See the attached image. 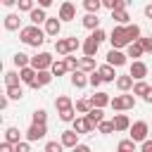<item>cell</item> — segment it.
Instances as JSON below:
<instances>
[{"instance_id":"obj_1","label":"cell","mask_w":152,"mask_h":152,"mask_svg":"<svg viewBox=\"0 0 152 152\" xmlns=\"http://www.w3.org/2000/svg\"><path fill=\"white\" fill-rule=\"evenodd\" d=\"M45 31L38 28V24H28V26H21L19 28V40L26 43V45H33V48H40L45 43Z\"/></svg>"},{"instance_id":"obj_2","label":"cell","mask_w":152,"mask_h":152,"mask_svg":"<svg viewBox=\"0 0 152 152\" xmlns=\"http://www.w3.org/2000/svg\"><path fill=\"white\" fill-rule=\"evenodd\" d=\"M109 107H112L114 112H128V109L135 107V95L128 93V90H126L124 95H114L112 102H109Z\"/></svg>"},{"instance_id":"obj_3","label":"cell","mask_w":152,"mask_h":152,"mask_svg":"<svg viewBox=\"0 0 152 152\" xmlns=\"http://www.w3.org/2000/svg\"><path fill=\"white\" fill-rule=\"evenodd\" d=\"M109 43H112V48H126L128 43H133V40L128 38L126 24H116V26L112 28V33H109Z\"/></svg>"},{"instance_id":"obj_4","label":"cell","mask_w":152,"mask_h":152,"mask_svg":"<svg viewBox=\"0 0 152 152\" xmlns=\"http://www.w3.org/2000/svg\"><path fill=\"white\" fill-rule=\"evenodd\" d=\"M48 135V124H40V121H31L28 131H26V140L36 142V140H43Z\"/></svg>"},{"instance_id":"obj_5","label":"cell","mask_w":152,"mask_h":152,"mask_svg":"<svg viewBox=\"0 0 152 152\" xmlns=\"http://www.w3.org/2000/svg\"><path fill=\"white\" fill-rule=\"evenodd\" d=\"M128 133H131V138H133L135 142H142V140L150 135V124H147V121H135V124H131Z\"/></svg>"},{"instance_id":"obj_6","label":"cell","mask_w":152,"mask_h":152,"mask_svg":"<svg viewBox=\"0 0 152 152\" xmlns=\"http://www.w3.org/2000/svg\"><path fill=\"white\" fill-rule=\"evenodd\" d=\"M59 19H62V21H74V19H76V5H74L71 0H64V2L59 5Z\"/></svg>"},{"instance_id":"obj_7","label":"cell","mask_w":152,"mask_h":152,"mask_svg":"<svg viewBox=\"0 0 152 152\" xmlns=\"http://www.w3.org/2000/svg\"><path fill=\"white\" fill-rule=\"evenodd\" d=\"M52 62H55V59H52V55H50V52H38V55H33V57H31V64H33L36 69H50V66H52Z\"/></svg>"},{"instance_id":"obj_8","label":"cell","mask_w":152,"mask_h":152,"mask_svg":"<svg viewBox=\"0 0 152 152\" xmlns=\"http://www.w3.org/2000/svg\"><path fill=\"white\" fill-rule=\"evenodd\" d=\"M59 31H62V19H59V17H48V19H45V33H48L50 38H57Z\"/></svg>"},{"instance_id":"obj_9","label":"cell","mask_w":152,"mask_h":152,"mask_svg":"<svg viewBox=\"0 0 152 152\" xmlns=\"http://www.w3.org/2000/svg\"><path fill=\"white\" fill-rule=\"evenodd\" d=\"M52 78H55V74H52L50 69H38V76H36V81L31 83V88H33V90H38V88L48 86V83H50Z\"/></svg>"},{"instance_id":"obj_10","label":"cell","mask_w":152,"mask_h":152,"mask_svg":"<svg viewBox=\"0 0 152 152\" xmlns=\"http://www.w3.org/2000/svg\"><path fill=\"white\" fill-rule=\"evenodd\" d=\"M78 135H81V133H78L76 128H69V131H62V138H59V140H62V145H64V147L74 150V147L78 145Z\"/></svg>"},{"instance_id":"obj_11","label":"cell","mask_w":152,"mask_h":152,"mask_svg":"<svg viewBox=\"0 0 152 152\" xmlns=\"http://www.w3.org/2000/svg\"><path fill=\"white\" fill-rule=\"evenodd\" d=\"M126 57H128V55H124L121 48H112V50L107 52V62L114 64V66H124V64H126Z\"/></svg>"},{"instance_id":"obj_12","label":"cell","mask_w":152,"mask_h":152,"mask_svg":"<svg viewBox=\"0 0 152 152\" xmlns=\"http://www.w3.org/2000/svg\"><path fill=\"white\" fill-rule=\"evenodd\" d=\"M128 74H131L135 81H140V78H145V76H147V64H145V62H140V59H133V64H131Z\"/></svg>"},{"instance_id":"obj_13","label":"cell","mask_w":152,"mask_h":152,"mask_svg":"<svg viewBox=\"0 0 152 152\" xmlns=\"http://www.w3.org/2000/svg\"><path fill=\"white\" fill-rule=\"evenodd\" d=\"M71 86H74V88H86V86H90V81H88V71H83V69L71 71Z\"/></svg>"},{"instance_id":"obj_14","label":"cell","mask_w":152,"mask_h":152,"mask_svg":"<svg viewBox=\"0 0 152 152\" xmlns=\"http://www.w3.org/2000/svg\"><path fill=\"white\" fill-rule=\"evenodd\" d=\"M81 50H83V55H90V57H95V55H97V50H100V40H95L93 36H88V38L83 40Z\"/></svg>"},{"instance_id":"obj_15","label":"cell","mask_w":152,"mask_h":152,"mask_svg":"<svg viewBox=\"0 0 152 152\" xmlns=\"http://www.w3.org/2000/svg\"><path fill=\"white\" fill-rule=\"evenodd\" d=\"M114 69H116V66L109 64V62L102 64V66H97V71H100V76L104 78V83H114V81H116V71H114Z\"/></svg>"},{"instance_id":"obj_16","label":"cell","mask_w":152,"mask_h":152,"mask_svg":"<svg viewBox=\"0 0 152 152\" xmlns=\"http://www.w3.org/2000/svg\"><path fill=\"white\" fill-rule=\"evenodd\" d=\"M19 74H21V81H24L26 86H31V83L36 81V76H38V69H36L33 64H26V66L19 69Z\"/></svg>"},{"instance_id":"obj_17","label":"cell","mask_w":152,"mask_h":152,"mask_svg":"<svg viewBox=\"0 0 152 152\" xmlns=\"http://www.w3.org/2000/svg\"><path fill=\"white\" fill-rule=\"evenodd\" d=\"M71 124H74V128H76L81 135H83V133H93V128H95V126L88 121V116H76Z\"/></svg>"},{"instance_id":"obj_18","label":"cell","mask_w":152,"mask_h":152,"mask_svg":"<svg viewBox=\"0 0 152 152\" xmlns=\"http://www.w3.org/2000/svg\"><path fill=\"white\" fill-rule=\"evenodd\" d=\"M133 76L131 74H121V76H116V88L121 90V93H126V90H133Z\"/></svg>"},{"instance_id":"obj_19","label":"cell","mask_w":152,"mask_h":152,"mask_svg":"<svg viewBox=\"0 0 152 152\" xmlns=\"http://www.w3.org/2000/svg\"><path fill=\"white\" fill-rule=\"evenodd\" d=\"M28 19H31V24H45V19H48V14H45V7H33L31 12H28Z\"/></svg>"},{"instance_id":"obj_20","label":"cell","mask_w":152,"mask_h":152,"mask_svg":"<svg viewBox=\"0 0 152 152\" xmlns=\"http://www.w3.org/2000/svg\"><path fill=\"white\" fill-rule=\"evenodd\" d=\"M81 24H83L88 31H95V28H100V19H97V12H88V14L81 19Z\"/></svg>"},{"instance_id":"obj_21","label":"cell","mask_w":152,"mask_h":152,"mask_svg":"<svg viewBox=\"0 0 152 152\" xmlns=\"http://www.w3.org/2000/svg\"><path fill=\"white\" fill-rule=\"evenodd\" d=\"M112 121H114V128H116L119 133H124V131H128V128H131V119H128L126 114H114V119H112Z\"/></svg>"},{"instance_id":"obj_22","label":"cell","mask_w":152,"mask_h":152,"mask_svg":"<svg viewBox=\"0 0 152 152\" xmlns=\"http://www.w3.org/2000/svg\"><path fill=\"white\" fill-rule=\"evenodd\" d=\"M90 100H93V107H107L112 102L109 93H102V90H97L95 95H90Z\"/></svg>"},{"instance_id":"obj_23","label":"cell","mask_w":152,"mask_h":152,"mask_svg":"<svg viewBox=\"0 0 152 152\" xmlns=\"http://www.w3.org/2000/svg\"><path fill=\"white\" fill-rule=\"evenodd\" d=\"M5 28H7V31H19V28H21V19H19V14H14V12L7 14V17H5Z\"/></svg>"},{"instance_id":"obj_24","label":"cell","mask_w":152,"mask_h":152,"mask_svg":"<svg viewBox=\"0 0 152 152\" xmlns=\"http://www.w3.org/2000/svg\"><path fill=\"white\" fill-rule=\"evenodd\" d=\"M55 52L62 55V57L69 55V52H71V43H69V38H57V40H55Z\"/></svg>"},{"instance_id":"obj_25","label":"cell","mask_w":152,"mask_h":152,"mask_svg":"<svg viewBox=\"0 0 152 152\" xmlns=\"http://www.w3.org/2000/svg\"><path fill=\"white\" fill-rule=\"evenodd\" d=\"M86 116H88V121H90V124L97 128V124L104 119V112H102V107H90V112H88Z\"/></svg>"},{"instance_id":"obj_26","label":"cell","mask_w":152,"mask_h":152,"mask_svg":"<svg viewBox=\"0 0 152 152\" xmlns=\"http://www.w3.org/2000/svg\"><path fill=\"white\" fill-rule=\"evenodd\" d=\"M126 50H128V57H133V59H138V57H142V55H145V50H142L140 40H133V43H128V45H126Z\"/></svg>"},{"instance_id":"obj_27","label":"cell","mask_w":152,"mask_h":152,"mask_svg":"<svg viewBox=\"0 0 152 152\" xmlns=\"http://www.w3.org/2000/svg\"><path fill=\"white\" fill-rule=\"evenodd\" d=\"M55 107H57V112H64V109H71L74 102H71L69 95H57V97H55Z\"/></svg>"},{"instance_id":"obj_28","label":"cell","mask_w":152,"mask_h":152,"mask_svg":"<svg viewBox=\"0 0 152 152\" xmlns=\"http://www.w3.org/2000/svg\"><path fill=\"white\" fill-rule=\"evenodd\" d=\"M50 71H52L55 76H64V74L69 71V66H66V59H55V62H52V66H50Z\"/></svg>"},{"instance_id":"obj_29","label":"cell","mask_w":152,"mask_h":152,"mask_svg":"<svg viewBox=\"0 0 152 152\" xmlns=\"http://www.w3.org/2000/svg\"><path fill=\"white\" fill-rule=\"evenodd\" d=\"M102 7H107L109 12L112 10H126L128 7V0H102Z\"/></svg>"},{"instance_id":"obj_30","label":"cell","mask_w":152,"mask_h":152,"mask_svg":"<svg viewBox=\"0 0 152 152\" xmlns=\"http://www.w3.org/2000/svg\"><path fill=\"white\" fill-rule=\"evenodd\" d=\"M21 74L17 71H5V86H21Z\"/></svg>"},{"instance_id":"obj_31","label":"cell","mask_w":152,"mask_h":152,"mask_svg":"<svg viewBox=\"0 0 152 152\" xmlns=\"http://www.w3.org/2000/svg\"><path fill=\"white\" fill-rule=\"evenodd\" d=\"M74 107H76V112H78V114H88V112H90V107H93V100H90V97H81Z\"/></svg>"},{"instance_id":"obj_32","label":"cell","mask_w":152,"mask_h":152,"mask_svg":"<svg viewBox=\"0 0 152 152\" xmlns=\"http://www.w3.org/2000/svg\"><path fill=\"white\" fill-rule=\"evenodd\" d=\"M5 140H10L12 145H17V142L21 140V133H19V128H17V126H10V128L5 131Z\"/></svg>"},{"instance_id":"obj_33","label":"cell","mask_w":152,"mask_h":152,"mask_svg":"<svg viewBox=\"0 0 152 152\" xmlns=\"http://www.w3.org/2000/svg\"><path fill=\"white\" fill-rule=\"evenodd\" d=\"M12 62H14V66H17V69H21V66L31 64V57H28L26 52H17V55L12 57Z\"/></svg>"},{"instance_id":"obj_34","label":"cell","mask_w":152,"mask_h":152,"mask_svg":"<svg viewBox=\"0 0 152 152\" xmlns=\"http://www.w3.org/2000/svg\"><path fill=\"white\" fill-rule=\"evenodd\" d=\"M135 145H138V142H135L133 138H126V140H121V142L116 145V150H119V152H135Z\"/></svg>"},{"instance_id":"obj_35","label":"cell","mask_w":152,"mask_h":152,"mask_svg":"<svg viewBox=\"0 0 152 152\" xmlns=\"http://www.w3.org/2000/svg\"><path fill=\"white\" fill-rule=\"evenodd\" d=\"M112 19L116 21V24H128V12L126 10H112Z\"/></svg>"},{"instance_id":"obj_36","label":"cell","mask_w":152,"mask_h":152,"mask_svg":"<svg viewBox=\"0 0 152 152\" xmlns=\"http://www.w3.org/2000/svg\"><path fill=\"white\" fill-rule=\"evenodd\" d=\"M97 131H100L102 135H109V133H114L116 128H114V121H107V119H102V121L97 124Z\"/></svg>"},{"instance_id":"obj_37","label":"cell","mask_w":152,"mask_h":152,"mask_svg":"<svg viewBox=\"0 0 152 152\" xmlns=\"http://www.w3.org/2000/svg\"><path fill=\"white\" fill-rule=\"evenodd\" d=\"M81 69L83 71H95V57H90V55H86V57H81Z\"/></svg>"},{"instance_id":"obj_38","label":"cell","mask_w":152,"mask_h":152,"mask_svg":"<svg viewBox=\"0 0 152 152\" xmlns=\"http://www.w3.org/2000/svg\"><path fill=\"white\" fill-rule=\"evenodd\" d=\"M147 90H150V86H147L142 78L133 83V95H140V97H145V93H147Z\"/></svg>"},{"instance_id":"obj_39","label":"cell","mask_w":152,"mask_h":152,"mask_svg":"<svg viewBox=\"0 0 152 152\" xmlns=\"http://www.w3.org/2000/svg\"><path fill=\"white\" fill-rule=\"evenodd\" d=\"M7 95H10V100H21L24 97V88L21 86H7Z\"/></svg>"},{"instance_id":"obj_40","label":"cell","mask_w":152,"mask_h":152,"mask_svg":"<svg viewBox=\"0 0 152 152\" xmlns=\"http://www.w3.org/2000/svg\"><path fill=\"white\" fill-rule=\"evenodd\" d=\"M88 81H90V86H93V88H100V86H102V83H104V78H102V76H100V71H97V69H95V71H90V74H88Z\"/></svg>"},{"instance_id":"obj_41","label":"cell","mask_w":152,"mask_h":152,"mask_svg":"<svg viewBox=\"0 0 152 152\" xmlns=\"http://www.w3.org/2000/svg\"><path fill=\"white\" fill-rule=\"evenodd\" d=\"M83 7H86V12H100L102 0H83Z\"/></svg>"},{"instance_id":"obj_42","label":"cell","mask_w":152,"mask_h":152,"mask_svg":"<svg viewBox=\"0 0 152 152\" xmlns=\"http://www.w3.org/2000/svg\"><path fill=\"white\" fill-rule=\"evenodd\" d=\"M126 31H128V38L131 40H138L140 38V26L138 24H126Z\"/></svg>"},{"instance_id":"obj_43","label":"cell","mask_w":152,"mask_h":152,"mask_svg":"<svg viewBox=\"0 0 152 152\" xmlns=\"http://www.w3.org/2000/svg\"><path fill=\"white\" fill-rule=\"evenodd\" d=\"M64 59H66V66H69V71H76V69H81V59L71 57V52H69V55H64Z\"/></svg>"},{"instance_id":"obj_44","label":"cell","mask_w":152,"mask_h":152,"mask_svg":"<svg viewBox=\"0 0 152 152\" xmlns=\"http://www.w3.org/2000/svg\"><path fill=\"white\" fill-rule=\"evenodd\" d=\"M76 119V107H71V109H64V112H59V121H74Z\"/></svg>"},{"instance_id":"obj_45","label":"cell","mask_w":152,"mask_h":152,"mask_svg":"<svg viewBox=\"0 0 152 152\" xmlns=\"http://www.w3.org/2000/svg\"><path fill=\"white\" fill-rule=\"evenodd\" d=\"M62 140L57 142V140H50V142H45V152H62Z\"/></svg>"},{"instance_id":"obj_46","label":"cell","mask_w":152,"mask_h":152,"mask_svg":"<svg viewBox=\"0 0 152 152\" xmlns=\"http://www.w3.org/2000/svg\"><path fill=\"white\" fill-rule=\"evenodd\" d=\"M14 152H31V140H19L14 145Z\"/></svg>"},{"instance_id":"obj_47","label":"cell","mask_w":152,"mask_h":152,"mask_svg":"<svg viewBox=\"0 0 152 152\" xmlns=\"http://www.w3.org/2000/svg\"><path fill=\"white\" fill-rule=\"evenodd\" d=\"M31 119H33V121H40V124H45V121H48V112H45V109H36Z\"/></svg>"},{"instance_id":"obj_48","label":"cell","mask_w":152,"mask_h":152,"mask_svg":"<svg viewBox=\"0 0 152 152\" xmlns=\"http://www.w3.org/2000/svg\"><path fill=\"white\" fill-rule=\"evenodd\" d=\"M138 40H140V45H142L145 52H152V38H150V36H140Z\"/></svg>"},{"instance_id":"obj_49","label":"cell","mask_w":152,"mask_h":152,"mask_svg":"<svg viewBox=\"0 0 152 152\" xmlns=\"http://www.w3.org/2000/svg\"><path fill=\"white\" fill-rule=\"evenodd\" d=\"M19 12H31L33 10V0H19Z\"/></svg>"},{"instance_id":"obj_50","label":"cell","mask_w":152,"mask_h":152,"mask_svg":"<svg viewBox=\"0 0 152 152\" xmlns=\"http://www.w3.org/2000/svg\"><path fill=\"white\" fill-rule=\"evenodd\" d=\"M90 36H93V38H95V40H100V43H102V40H107V33H104V31H102V28H95V31H93V33H90Z\"/></svg>"},{"instance_id":"obj_51","label":"cell","mask_w":152,"mask_h":152,"mask_svg":"<svg viewBox=\"0 0 152 152\" xmlns=\"http://www.w3.org/2000/svg\"><path fill=\"white\" fill-rule=\"evenodd\" d=\"M140 150H142V152H152V140H150V138H145V140L140 142Z\"/></svg>"},{"instance_id":"obj_52","label":"cell","mask_w":152,"mask_h":152,"mask_svg":"<svg viewBox=\"0 0 152 152\" xmlns=\"http://www.w3.org/2000/svg\"><path fill=\"white\" fill-rule=\"evenodd\" d=\"M7 104H10V95L5 93V95L0 97V109H7Z\"/></svg>"},{"instance_id":"obj_53","label":"cell","mask_w":152,"mask_h":152,"mask_svg":"<svg viewBox=\"0 0 152 152\" xmlns=\"http://www.w3.org/2000/svg\"><path fill=\"white\" fill-rule=\"evenodd\" d=\"M74 152H90V147H88V145H83V142H78V145L74 147Z\"/></svg>"},{"instance_id":"obj_54","label":"cell","mask_w":152,"mask_h":152,"mask_svg":"<svg viewBox=\"0 0 152 152\" xmlns=\"http://www.w3.org/2000/svg\"><path fill=\"white\" fill-rule=\"evenodd\" d=\"M142 100H145V102H147V104H152V86H150V90H147V93H145V97H142Z\"/></svg>"},{"instance_id":"obj_55","label":"cell","mask_w":152,"mask_h":152,"mask_svg":"<svg viewBox=\"0 0 152 152\" xmlns=\"http://www.w3.org/2000/svg\"><path fill=\"white\" fill-rule=\"evenodd\" d=\"M52 2H55V0H38V5H40V7H45V10H48Z\"/></svg>"},{"instance_id":"obj_56","label":"cell","mask_w":152,"mask_h":152,"mask_svg":"<svg viewBox=\"0 0 152 152\" xmlns=\"http://www.w3.org/2000/svg\"><path fill=\"white\" fill-rule=\"evenodd\" d=\"M17 2H19V0H2V5H5V7H12V5H17Z\"/></svg>"},{"instance_id":"obj_57","label":"cell","mask_w":152,"mask_h":152,"mask_svg":"<svg viewBox=\"0 0 152 152\" xmlns=\"http://www.w3.org/2000/svg\"><path fill=\"white\" fill-rule=\"evenodd\" d=\"M145 17H147V19H152V5H147V7H145Z\"/></svg>"}]
</instances>
